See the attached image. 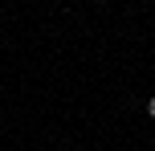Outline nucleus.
<instances>
[{
  "label": "nucleus",
  "mask_w": 155,
  "mask_h": 151,
  "mask_svg": "<svg viewBox=\"0 0 155 151\" xmlns=\"http://www.w3.org/2000/svg\"><path fill=\"white\" fill-rule=\"evenodd\" d=\"M147 114H151V119H155V98H151V102H147Z\"/></svg>",
  "instance_id": "1"
}]
</instances>
